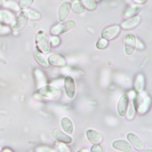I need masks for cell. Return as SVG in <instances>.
<instances>
[{"instance_id":"484cf974","label":"cell","mask_w":152,"mask_h":152,"mask_svg":"<svg viewBox=\"0 0 152 152\" xmlns=\"http://www.w3.org/2000/svg\"><path fill=\"white\" fill-rule=\"evenodd\" d=\"M140 152H152V150L151 149H145L142 150Z\"/></svg>"},{"instance_id":"4fadbf2b","label":"cell","mask_w":152,"mask_h":152,"mask_svg":"<svg viewBox=\"0 0 152 152\" xmlns=\"http://www.w3.org/2000/svg\"><path fill=\"white\" fill-rule=\"evenodd\" d=\"M49 62L51 65L56 67H62L66 65V60L62 56L53 54L49 58Z\"/></svg>"},{"instance_id":"ac0fdd59","label":"cell","mask_w":152,"mask_h":152,"mask_svg":"<svg viewBox=\"0 0 152 152\" xmlns=\"http://www.w3.org/2000/svg\"><path fill=\"white\" fill-rule=\"evenodd\" d=\"M62 128L66 133L69 134L72 133L73 132V125L71 120L66 117L62 118L61 120Z\"/></svg>"},{"instance_id":"8fae6325","label":"cell","mask_w":152,"mask_h":152,"mask_svg":"<svg viewBox=\"0 0 152 152\" xmlns=\"http://www.w3.org/2000/svg\"><path fill=\"white\" fill-rule=\"evenodd\" d=\"M113 147L115 149L122 152H130L132 148L130 144L123 140H115L113 143Z\"/></svg>"},{"instance_id":"ba28073f","label":"cell","mask_w":152,"mask_h":152,"mask_svg":"<svg viewBox=\"0 0 152 152\" xmlns=\"http://www.w3.org/2000/svg\"><path fill=\"white\" fill-rule=\"evenodd\" d=\"M141 22V18L140 16L135 17L129 18L123 22L121 25V27L124 30H130L136 28Z\"/></svg>"},{"instance_id":"ffe728a7","label":"cell","mask_w":152,"mask_h":152,"mask_svg":"<svg viewBox=\"0 0 152 152\" xmlns=\"http://www.w3.org/2000/svg\"><path fill=\"white\" fill-rule=\"evenodd\" d=\"M72 11L78 15H81L84 13L86 10L82 2L80 1H75L72 5Z\"/></svg>"},{"instance_id":"9c48e42d","label":"cell","mask_w":152,"mask_h":152,"mask_svg":"<svg viewBox=\"0 0 152 152\" xmlns=\"http://www.w3.org/2000/svg\"><path fill=\"white\" fill-rule=\"evenodd\" d=\"M41 91L43 96L52 99H56L60 96L59 90L57 88L51 86H46L42 89Z\"/></svg>"},{"instance_id":"5b68a950","label":"cell","mask_w":152,"mask_h":152,"mask_svg":"<svg viewBox=\"0 0 152 152\" xmlns=\"http://www.w3.org/2000/svg\"><path fill=\"white\" fill-rule=\"evenodd\" d=\"M64 88L67 97L70 99L73 98L75 95V86L72 78L68 76L65 79Z\"/></svg>"},{"instance_id":"cb8c5ba5","label":"cell","mask_w":152,"mask_h":152,"mask_svg":"<svg viewBox=\"0 0 152 152\" xmlns=\"http://www.w3.org/2000/svg\"><path fill=\"white\" fill-rule=\"evenodd\" d=\"M91 152H103V148L100 145H93L91 148Z\"/></svg>"},{"instance_id":"8992f818","label":"cell","mask_w":152,"mask_h":152,"mask_svg":"<svg viewBox=\"0 0 152 152\" xmlns=\"http://www.w3.org/2000/svg\"><path fill=\"white\" fill-rule=\"evenodd\" d=\"M129 103V96L127 94H123L120 98L117 104V111L120 116H124L125 115Z\"/></svg>"},{"instance_id":"9a60e30c","label":"cell","mask_w":152,"mask_h":152,"mask_svg":"<svg viewBox=\"0 0 152 152\" xmlns=\"http://www.w3.org/2000/svg\"><path fill=\"white\" fill-rule=\"evenodd\" d=\"M53 136L58 141L65 144H69L72 142V139L68 135L59 129H56L53 132Z\"/></svg>"},{"instance_id":"d6986e66","label":"cell","mask_w":152,"mask_h":152,"mask_svg":"<svg viewBox=\"0 0 152 152\" xmlns=\"http://www.w3.org/2000/svg\"><path fill=\"white\" fill-rule=\"evenodd\" d=\"M145 80L144 77L142 74L138 75L135 78L134 83V88L136 91L138 92H141L144 87Z\"/></svg>"},{"instance_id":"7c38bea8","label":"cell","mask_w":152,"mask_h":152,"mask_svg":"<svg viewBox=\"0 0 152 152\" xmlns=\"http://www.w3.org/2000/svg\"><path fill=\"white\" fill-rule=\"evenodd\" d=\"M28 22L27 14L22 12L16 19L15 24L13 26L14 30H19L24 28Z\"/></svg>"},{"instance_id":"f1b7e54d","label":"cell","mask_w":152,"mask_h":152,"mask_svg":"<svg viewBox=\"0 0 152 152\" xmlns=\"http://www.w3.org/2000/svg\"><path fill=\"white\" fill-rule=\"evenodd\" d=\"M0 152H1V150H0Z\"/></svg>"},{"instance_id":"3957f363","label":"cell","mask_w":152,"mask_h":152,"mask_svg":"<svg viewBox=\"0 0 152 152\" xmlns=\"http://www.w3.org/2000/svg\"><path fill=\"white\" fill-rule=\"evenodd\" d=\"M137 46V39L134 34L129 33L125 38L124 48L125 53L128 56H131L135 51Z\"/></svg>"},{"instance_id":"5bb4252c","label":"cell","mask_w":152,"mask_h":152,"mask_svg":"<svg viewBox=\"0 0 152 152\" xmlns=\"http://www.w3.org/2000/svg\"><path fill=\"white\" fill-rule=\"evenodd\" d=\"M127 139L132 144L137 150H141L144 148V145L140 139L136 134L133 133H129L127 135Z\"/></svg>"},{"instance_id":"7402d4cb","label":"cell","mask_w":152,"mask_h":152,"mask_svg":"<svg viewBox=\"0 0 152 152\" xmlns=\"http://www.w3.org/2000/svg\"><path fill=\"white\" fill-rule=\"evenodd\" d=\"M108 44V42L107 40L102 38L98 41L96 44V47L99 49H104L107 47Z\"/></svg>"},{"instance_id":"d4e9b609","label":"cell","mask_w":152,"mask_h":152,"mask_svg":"<svg viewBox=\"0 0 152 152\" xmlns=\"http://www.w3.org/2000/svg\"><path fill=\"white\" fill-rule=\"evenodd\" d=\"M51 42L53 46H58L60 44V40L58 37H54L51 39Z\"/></svg>"},{"instance_id":"6da1fadb","label":"cell","mask_w":152,"mask_h":152,"mask_svg":"<svg viewBox=\"0 0 152 152\" xmlns=\"http://www.w3.org/2000/svg\"><path fill=\"white\" fill-rule=\"evenodd\" d=\"M150 102L151 99L148 95L138 94L134 96L132 103L136 111L140 113H142L148 109Z\"/></svg>"},{"instance_id":"83f0119b","label":"cell","mask_w":152,"mask_h":152,"mask_svg":"<svg viewBox=\"0 0 152 152\" xmlns=\"http://www.w3.org/2000/svg\"><path fill=\"white\" fill-rule=\"evenodd\" d=\"M3 152H10V151L9 150H4V151H3Z\"/></svg>"},{"instance_id":"44dd1931","label":"cell","mask_w":152,"mask_h":152,"mask_svg":"<svg viewBox=\"0 0 152 152\" xmlns=\"http://www.w3.org/2000/svg\"><path fill=\"white\" fill-rule=\"evenodd\" d=\"M83 4L88 10L93 11L96 10V3L95 1L88 0V1H83Z\"/></svg>"},{"instance_id":"e0dca14e","label":"cell","mask_w":152,"mask_h":152,"mask_svg":"<svg viewBox=\"0 0 152 152\" xmlns=\"http://www.w3.org/2000/svg\"><path fill=\"white\" fill-rule=\"evenodd\" d=\"M37 40L38 45L42 50L44 53H48L49 52L50 48L48 38L44 34H42L40 35L39 37L38 38Z\"/></svg>"},{"instance_id":"4316f807","label":"cell","mask_w":152,"mask_h":152,"mask_svg":"<svg viewBox=\"0 0 152 152\" xmlns=\"http://www.w3.org/2000/svg\"><path fill=\"white\" fill-rule=\"evenodd\" d=\"M77 152H89L88 150H85V149H82V150H79Z\"/></svg>"},{"instance_id":"277c9868","label":"cell","mask_w":152,"mask_h":152,"mask_svg":"<svg viewBox=\"0 0 152 152\" xmlns=\"http://www.w3.org/2000/svg\"><path fill=\"white\" fill-rule=\"evenodd\" d=\"M121 32V27L118 25H114L107 27L101 33L103 39L107 41L112 40L119 35Z\"/></svg>"},{"instance_id":"603a6c76","label":"cell","mask_w":152,"mask_h":152,"mask_svg":"<svg viewBox=\"0 0 152 152\" xmlns=\"http://www.w3.org/2000/svg\"><path fill=\"white\" fill-rule=\"evenodd\" d=\"M135 115V108L133 106V103H131L130 105L129 108L128 112V118L130 120L133 119Z\"/></svg>"},{"instance_id":"7a4b0ae2","label":"cell","mask_w":152,"mask_h":152,"mask_svg":"<svg viewBox=\"0 0 152 152\" xmlns=\"http://www.w3.org/2000/svg\"><path fill=\"white\" fill-rule=\"evenodd\" d=\"M76 23L74 20H68L53 27L51 33L54 35H61L73 29Z\"/></svg>"},{"instance_id":"30bf717a","label":"cell","mask_w":152,"mask_h":152,"mask_svg":"<svg viewBox=\"0 0 152 152\" xmlns=\"http://www.w3.org/2000/svg\"><path fill=\"white\" fill-rule=\"evenodd\" d=\"M141 6L139 4H134L129 7L123 12L124 17L126 18H131L137 16L141 10Z\"/></svg>"},{"instance_id":"52a82bcc","label":"cell","mask_w":152,"mask_h":152,"mask_svg":"<svg viewBox=\"0 0 152 152\" xmlns=\"http://www.w3.org/2000/svg\"><path fill=\"white\" fill-rule=\"evenodd\" d=\"M72 4L69 1H65L62 3L58 10V19L60 22L66 20L71 12Z\"/></svg>"},{"instance_id":"2e32d148","label":"cell","mask_w":152,"mask_h":152,"mask_svg":"<svg viewBox=\"0 0 152 152\" xmlns=\"http://www.w3.org/2000/svg\"><path fill=\"white\" fill-rule=\"evenodd\" d=\"M87 136L89 141L92 144H98L102 141L101 135L94 130H88L87 132Z\"/></svg>"}]
</instances>
